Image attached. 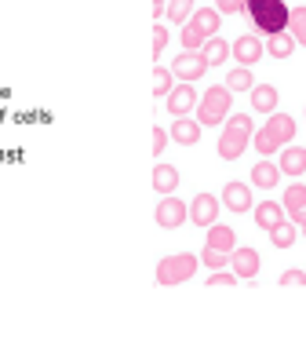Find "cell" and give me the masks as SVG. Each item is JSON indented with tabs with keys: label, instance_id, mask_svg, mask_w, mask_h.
<instances>
[{
	"label": "cell",
	"instance_id": "obj_1",
	"mask_svg": "<svg viewBox=\"0 0 306 354\" xmlns=\"http://www.w3.org/2000/svg\"><path fill=\"white\" fill-rule=\"evenodd\" d=\"M245 15L266 37L288 30V4H281V0H245Z\"/></svg>",
	"mask_w": 306,
	"mask_h": 354
},
{
	"label": "cell",
	"instance_id": "obj_2",
	"mask_svg": "<svg viewBox=\"0 0 306 354\" xmlns=\"http://www.w3.org/2000/svg\"><path fill=\"white\" fill-rule=\"evenodd\" d=\"M251 142V117L248 113H230L222 124V136H219V157L222 161H237Z\"/></svg>",
	"mask_w": 306,
	"mask_h": 354
},
{
	"label": "cell",
	"instance_id": "obj_3",
	"mask_svg": "<svg viewBox=\"0 0 306 354\" xmlns=\"http://www.w3.org/2000/svg\"><path fill=\"white\" fill-rule=\"evenodd\" d=\"M291 139H296V121H291L288 113H270V121L251 136L259 153H277V150H285Z\"/></svg>",
	"mask_w": 306,
	"mask_h": 354
},
{
	"label": "cell",
	"instance_id": "obj_4",
	"mask_svg": "<svg viewBox=\"0 0 306 354\" xmlns=\"http://www.w3.org/2000/svg\"><path fill=\"white\" fill-rule=\"evenodd\" d=\"M219 26H222L219 8H201V11H193V15L182 22V48H186V51H197V48L208 41V37L219 33Z\"/></svg>",
	"mask_w": 306,
	"mask_h": 354
},
{
	"label": "cell",
	"instance_id": "obj_5",
	"mask_svg": "<svg viewBox=\"0 0 306 354\" xmlns=\"http://www.w3.org/2000/svg\"><path fill=\"white\" fill-rule=\"evenodd\" d=\"M230 102H233V91L226 88V84H216V88H208L201 102H197V121L204 124H222L226 117H230Z\"/></svg>",
	"mask_w": 306,
	"mask_h": 354
},
{
	"label": "cell",
	"instance_id": "obj_6",
	"mask_svg": "<svg viewBox=\"0 0 306 354\" xmlns=\"http://www.w3.org/2000/svg\"><path fill=\"white\" fill-rule=\"evenodd\" d=\"M197 267H201V259H197L193 252H175V256H164L161 263H157V281H161L164 288L171 285H182V281H190Z\"/></svg>",
	"mask_w": 306,
	"mask_h": 354
},
{
	"label": "cell",
	"instance_id": "obj_7",
	"mask_svg": "<svg viewBox=\"0 0 306 354\" xmlns=\"http://www.w3.org/2000/svg\"><path fill=\"white\" fill-rule=\"evenodd\" d=\"M204 73H208V62H204L201 51H182V55L171 62V77H179V81H186V84L201 81Z\"/></svg>",
	"mask_w": 306,
	"mask_h": 354
},
{
	"label": "cell",
	"instance_id": "obj_8",
	"mask_svg": "<svg viewBox=\"0 0 306 354\" xmlns=\"http://www.w3.org/2000/svg\"><path fill=\"white\" fill-rule=\"evenodd\" d=\"M153 216H157V227H164V230H175V227H182V223L190 219V205H182L179 198H171V194H164Z\"/></svg>",
	"mask_w": 306,
	"mask_h": 354
},
{
	"label": "cell",
	"instance_id": "obj_9",
	"mask_svg": "<svg viewBox=\"0 0 306 354\" xmlns=\"http://www.w3.org/2000/svg\"><path fill=\"white\" fill-rule=\"evenodd\" d=\"M262 51H266L262 41H259V37H251V33H241V37L230 44V55L241 62V66H256V62L262 59Z\"/></svg>",
	"mask_w": 306,
	"mask_h": 354
},
{
	"label": "cell",
	"instance_id": "obj_10",
	"mask_svg": "<svg viewBox=\"0 0 306 354\" xmlns=\"http://www.w3.org/2000/svg\"><path fill=\"white\" fill-rule=\"evenodd\" d=\"M164 102H168V113H171V117H186V113L197 106V91H193V84L182 81V84H175V88L168 91Z\"/></svg>",
	"mask_w": 306,
	"mask_h": 354
},
{
	"label": "cell",
	"instance_id": "obj_11",
	"mask_svg": "<svg viewBox=\"0 0 306 354\" xmlns=\"http://www.w3.org/2000/svg\"><path fill=\"white\" fill-rule=\"evenodd\" d=\"M222 205L230 208V212H248V208H256L251 205V187L241 179H230L222 187Z\"/></svg>",
	"mask_w": 306,
	"mask_h": 354
},
{
	"label": "cell",
	"instance_id": "obj_12",
	"mask_svg": "<svg viewBox=\"0 0 306 354\" xmlns=\"http://www.w3.org/2000/svg\"><path fill=\"white\" fill-rule=\"evenodd\" d=\"M190 219L197 227H211V223H219V198L216 194H197L193 205H190Z\"/></svg>",
	"mask_w": 306,
	"mask_h": 354
},
{
	"label": "cell",
	"instance_id": "obj_13",
	"mask_svg": "<svg viewBox=\"0 0 306 354\" xmlns=\"http://www.w3.org/2000/svg\"><path fill=\"white\" fill-rule=\"evenodd\" d=\"M230 267H233L237 278H248V281H251V278L259 274L262 259H259L256 248H233V252H230Z\"/></svg>",
	"mask_w": 306,
	"mask_h": 354
},
{
	"label": "cell",
	"instance_id": "obj_14",
	"mask_svg": "<svg viewBox=\"0 0 306 354\" xmlns=\"http://www.w3.org/2000/svg\"><path fill=\"white\" fill-rule=\"evenodd\" d=\"M171 139H175L179 147H197V142H201V121H193L190 113L175 117V121H171Z\"/></svg>",
	"mask_w": 306,
	"mask_h": 354
},
{
	"label": "cell",
	"instance_id": "obj_15",
	"mask_svg": "<svg viewBox=\"0 0 306 354\" xmlns=\"http://www.w3.org/2000/svg\"><path fill=\"white\" fill-rule=\"evenodd\" d=\"M285 208H288L291 223L306 227V187H303V183H291V187L285 190Z\"/></svg>",
	"mask_w": 306,
	"mask_h": 354
},
{
	"label": "cell",
	"instance_id": "obj_16",
	"mask_svg": "<svg viewBox=\"0 0 306 354\" xmlns=\"http://www.w3.org/2000/svg\"><path fill=\"white\" fill-rule=\"evenodd\" d=\"M281 176H288V179H299V176H306V150L303 147H285L281 150Z\"/></svg>",
	"mask_w": 306,
	"mask_h": 354
},
{
	"label": "cell",
	"instance_id": "obj_17",
	"mask_svg": "<svg viewBox=\"0 0 306 354\" xmlns=\"http://www.w3.org/2000/svg\"><path fill=\"white\" fill-rule=\"evenodd\" d=\"M208 248H219V252H233L237 248V234L222 223H211L208 227Z\"/></svg>",
	"mask_w": 306,
	"mask_h": 354
},
{
	"label": "cell",
	"instance_id": "obj_18",
	"mask_svg": "<svg viewBox=\"0 0 306 354\" xmlns=\"http://www.w3.org/2000/svg\"><path fill=\"white\" fill-rule=\"evenodd\" d=\"M281 219H285V208L277 205V201H262V205L256 208V227H259V230H266V234H270Z\"/></svg>",
	"mask_w": 306,
	"mask_h": 354
},
{
	"label": "cell",
	"instance_id": "obj_19",
	"mask_svg": "<svg viewBox=\"0 0 306 354\" xmlns=\"http://www.w3.org/2000/svg\"><path fill=\"white\" fill-rule=\"evenodd\" d=\"M201 55L208 66H222L226 59H230V44L222 41V37H208V41L201 44Z\"/></svg>",
	"mask_w": 306,
	"mask_h": 354
},
{
	"label": "cell",
	"instance_id": "obj_20",
	"mask_svg": "<svg viewBox=\"0 0 306 354\" xmlns=\"http://www.w3.org/2000/svg\"><path fill=\"white\" fill-rule=\"evenodd\" d=\"M251 110L274 113L277 110V88L274 84H256V88H251Z\"/></svg>",
	"mask_w": 306,
	"mask_h": 354
},
{
	"label": "cell",
	"instance_id": "obj_21",
	"mask_svg": "<svg viewBox=\"0 0 306 354\" xmlns=\"http://www.w3.org/2000/svg\"><path fill=\"white\" fill-rule=\"evenodd\" d=\"M153 187H157V194H175V187H179V168H175V165H157V168H153Z\"/></svg>",
	"mask_w": 306,
	"mask_h": 354
},
{
	"label": "cell",
	"instance_id": "obj_22",
	"mask_svg": "<svg viewBox=\"0 0 306 354\" xmlns=\"http://www.w3.org/2000/svg\"><path fill=\"white\" fill-rule=\"evenodd\" d=\"M277 179H281V168L270 165V161H259L256 168H251V183H256L259 190H274Z\"/></svg>",
	"mask_w": 306,
	"mask_h": 354
},
{
	"label": "cell",
	"instance_id": "obj_23",
	"mask_svg": "<svg viewBox=\"0 0 306 354\" xmlns=\"http://www.w3.org/2000/svg\"><path fill=\"white\" fill-rule=\"evenodd\" d=\"M266 51H270L274 59H288L291 51H296V37H291L288 30L285 33H274L270 41H266Z\"/></svg>",
	"mask_w": 306,
	"mask_h": 354
},
{
	"label": "cell",
	"instance_id": "obj_24",
	"mask_svg": "<svg viewBox=\"0 0 306 354\" xmlns=\"http://www.w3.org/2000/svg\"><path fill=\"white\" fill-rule=\"evenodd\" d=\"M226 88L230 91H251L256 88V81H251V66H237L226 73Z\"/></svg>",
	"mask_w": 306,
	"mask_h": 354
},
{
	"label": "cell",
	"instance_id": "obj_25",
	"mask_svg": "<svg viewBox=\"0 0 306 354\" xmlns=\"http://www.w3.org/2000/svg\"><path fill=\"white\" fill-rule=\"evenodd\" d=\"M288 33L296 37V44H306V8L288 11Z\"/></svg>",
	"mask_w": 306,
	"mask_h": 354
},
{
	"label": "cell",
	"instance_id": "obj_26",
	"mask_svg": "<svg viewBox=\"0 0 306 354\" xmlns=\"http://www.w3.org/2000/svg\"><path fill=\"white\" fill-rule=\"evenodd\" d=\"M270 241H274L277 248H291V245H296V227H291L288 219H281V223L270 230Z\"/></svg>",
	"mask_w": 306,
	"mask_h": 354
},
{
	"label": "cell",
	"instance_id": "obj_27",
	"mask_svg": "<svg viewBox=\"0 0 306 354\" xmlns=\"http://www.w3.org/2000/svg\"><path fill=\"white\" fill-rule=\"evenodd\" d=\"M164 15L175 22V26H182L186 19L193 15V0H168V11H164Z\"/></svg>",
	"mask_w": 306,
	"mask_h": 354
},
{
	"label": "cell",
	"instance_id": "obj_28",
	"mask_svg": "<svg viewBox=\"0 0 306 354\" xmlns=\"http://www.w3.org/2000/svg\"><path fill=\"white\" fill-rule=\"evenodd\" d=\"M171 88H175V84H171V70H164V66H153V95H168V91Z\"/></svg>",
	"mask_w": 306,
	"mask_h": 354
},
{
	"label": "cell",
	"instance_id": "obj_29",
	"mask_svg": "<svg viewBox=\"0 0 306 354\" xmlns=\"http://www.w3.org/2000/svg\"><path fill=\"white\" fill-rule=\"evenodd\" d=\"M201 263H204V267H216V270H222V267H230V252H219V248H208V245H204Z\"/></svg>",
	"mask_w": 306,
	"mask_h": 354
},
{
	"label": "cell",
	"instance_id": "obj_30",
	"mask_svg": "<svg viewBox=\"0 0 306 354\" xmlns=\"http://www.w3.org/2000/svg\"><path fill=\"white\" fill-rule=\"evenodd\" d=\"M237 285V274H222V270H216L208 278V288H233Z\"/></svg>",
	"mask_w": 306,
	"mask_h": 354
},
{
	"label": "cell",
	"instance_id": "obj_31",
	"mask_svg": "<svg viewBox=\"0 0 306 354\" xmlns=\"http://www.w3.org/2000/svg\"><path fill=\"white\" fill-rule=\"evenodd\" d=\"M164 44H168V30L164 26H153V59L164 55Z\"/></svg>",
	"mask_w": 306,
	"mask_h": 354
},
{
	"label": "cell",
	"instance_id": "obj_32",
	"mask_svg": "<svg viewBox=\"0 0 306 354\" xmlns=\"http://www.w3.org/2000/svg\"><path fill=\"white\" fill-rule=\"evenodd\" d=\"M281 285H285V288H288V285L299 288V285H306V274H303V270H285V274H281Z\"/></svg>",
	"mask_w": 306,
	"mask_h": 354
},
{
	"label": "cell",
	"instance_id": "obj_33",
	"mask_svg": "<svg viewBox=\"0 0 306 354\" xmlns=\"http://www.w3.org/2000/svg\"><path fill=\"white\" fill-rule=\"evenodd\" d=\"M216 4H219L222 15H241L245 11V0H216Z\"/></svg>",
	"mask_w": 306,
	"mask_h": 354
},
{
	"label": "cell",
	"instance_id": "obj_34",
	"mask_svg": "<svg viewBox=\"0 0 306 354\" xmlns=\"http://www.w3.org/2000/svg\"><path fill=\"white\" fill-rule=\"evenodd\" d=\"M164 147H168V132H164V128H153V153L161 157Z\"/></svg>",
	"mask_w": 306,
	"mask_h": 354
},
{
	"label": "cell",
	"instance_id": "obj_35",
	"mask_svg": "<svg viewBox=\"0 0 306 354\" xmlns=\"http://www.w3.org/2000/svg\"><path fill=\"white\" fill-rule=\"evenodd\" d=\"M168 11V0H153V19H161Z\"/></svg>",
	"mask_w": 306,
	"mask_h": 354
},
{
	"label": "cell",
	"instance_id": "obj_36",
	"mask_svg": "<svg viewBox=\"0 0 306 354\" xmlns=\"http://www.w3.org/2000/svg\"><path fill=\"white\" fill-rule=\"evenodd\" d=\"M303 238H306V227H303Z\"/></svg>",
	"mask_w": 306,
	"mask_h": 354
}]
</instances>
